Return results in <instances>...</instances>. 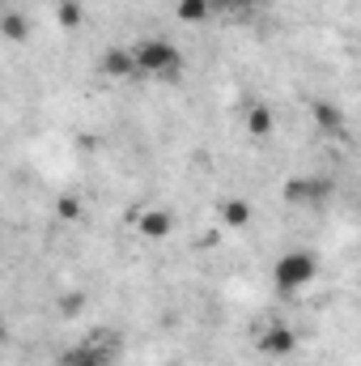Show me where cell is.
Masks as SVG:
<instances>
[{"mask_svg": "<svg viewBox=\"0 0 361 366\" xmlns=\"http://www.w3.org/2000/svg\"><path fill=\"white\" fill-rule=\"evenodd\" d=\"M315 277H319V260H315V252H302V247L285 252L272 264V285L280 294H302L306 285H315Z\"/></svg>", "mask_w": 361, "mask_h": 366, "instance_id": "1", "label": "cell"}, {"mask_svg": "<svg viewBox=\"0 0 361 366\" xmlns=\"http://www.w3.org/2000/svg\"><path fill=\"white\" fill-rule=\"evenodd\" d=\"M136 64H141V77H158V81H175L183 73V56L179 47H171L166 39H141L136 47Z\"/></svg>", "mask_w": 361, "mask_h": 366, "instance_id": "2", "label": "cell"}, {"mask_svg": "<svg viewBox=\"0 0 361 366\" xmlns=\"http://www.w3.org/2000/svg\"><path fill=\"white\" fill-rule=\"evenodd\" d=\"M327 196H332L327 175H293V179H285V200L293 209H319Z\"/></svg>", "mask_w": 361, "mask_h": 366, "instance_id": "3", "label": "cell"}, {"mask_svg": "<svg viewBox=\"0 0 361 366\" xmlns=\"http://www.w3.org/2000/svg\"><path fill=\"white\" fill-rule=\"evenodd\" d=\"M128 226H132L141 239H149V243H162V239H171V234H175V213H171V209H162V204L132 209V213H128Z\"/></svg>", "mask_w": 361, "mask_h": 366, "instance_id": "4", "label": "cell"}, {"mask_svg": "<svg viewBox=\"0 0 361 366\" xmlns=\"http://www.w3.org/2000/svg\"><path fill=\"white\" fill-rule=\"evenodd\" d=\"M111 362H115V341H111L106 332L86 337L81 345H73V350L60 358V366H111Z\"/></svg>", "mask_w": 361, "mask_h": 366, "instance_id": "5", "label": "cell"}, {"mask_svg": "<svg viewBox=\"0 0 361 366\" xmlns=\"http://www.w3.org/2000/svg\"><path fill=\"white\" fill-rule=\"evenodd\" d=\"M98 73L111 77V81H132V77H141L136 51H132V47H106L102 60H98Z\"/></svg>", "mask_w": 361, "mask_h": 366, "instance_id": "6", "label": "cell"}, {"mask_svg": "<svg viewBox=\"0 0 361 366\" xmlns=\"http://www.w3.org/2000/svg\"><path fill=\"white\" fill-rule=\"evenodd\" d=\"M260 354H268V358H293L298 354V332L289 324H268L260 332Z\"/></svg>", "mask_w": 361, "mask_h": 366, "instance_id": "7", "label": "cell"}, {"mask_svg": "<svg viewBox=\"0 0 361 366\" xmlns=\"http://www.w3.org/2000/svg\"><path fill=\"white\" fill-rule=\"evenodd\" d=\"M217 217H221V226H230V230H243V226H251L255 209H251V200H243V196H230V200H221V204H217Z\"/></svg>", "mask_w": 361, "mask_h": 366, "instance_id": "8", "label": "cell"}, {"mask_svg": "<svg viewBox=\"0 0 361 366\" xmlns=\"http://www.w3.org/2000/svg\"><path fill=\"white\" fill-rule=\"evenodd\" d=\"M306 111H310V119H315L323 132H332V137H340V132H345V115H340V107H336V102H323V98H315Z\"/></svg>", "mask_w": 361, "mask_h": 366, "instance_id": "9", "label": "cell"}, {"mask_svg": "<svg viewBox=\"0 0 361 366\" xmlns=\"http://www.w3.org/2000/svg\"><path fill=\"white\" fill-rule=\"evenodd\" d=\"M243 124H247V132L255 141H264V137H272V128H276V115H272V107H264V102H251L243 111Z\"/></svg>", "mask_w": 361, "mask_h": 366, "instance_id": "10", "label": "cell"}, {"mask_svg": "<svg viewBox=\"0 0 361 366\" xmlns=\"http://www.w3.org/2000/svg\"><path fill=\"white\" fill-rule=\"evenodd\" d=\"M175 17L187 26H200L213 17V0H175Z\"/></svg>", "mask_w": 361, "mask_h": 366, "instance_id": "11", "label": "cell"}, {"mask_svg": "<svg viewBox=\"0 0 361 366\" xmlns=\"http://www.w3.org/2000/svg\"><path fill=\"white\" fill-rule=\"evenodd\" d=\"M0 34H4L9 43H21V39L30 34V26H26V17H21L17 9H9V13L0 17Z\"/></svg>", "mask_w": 361, "mask_h": 366, "instance_id": "12", "label": "cell"}, {"mask_svg": "<svg viewBox=\"0 0 361 366\" xmlns=\"http://www.w3.org/2000/svg\"><path fill=\"white\" fill-rule=\"evenodd\" d=\"M56 21H60L64 30H77V26H81V4H77V0H60V4H56Z\"/></svg>", "mask_w": 361, "mask_h": 366, "instance_id": "13", "label": "cell"}, {"mask_svg": "<svg viewBox=\"0 0 361 366\" xmlns=\"http://www.w3.org/2000/svg\"><path fill=\"white\" fill-rule=\"evenodd\" d=\"M56 217H64V222H81V200H77V196H60V200H56Z\"/></svg>", "mask_w": 361, "mask_h": 366, "instance_id": "14", "label": "cell"}, {"mask_svg": "<svg viewBox=\"0 0 361 366\" xmlns=\"http://www.w3.org/2000/svg\"><path fill=\"white\" fill-rule=\"evenodd\" d=\"M56 307H60V315H68V320H73V315H81L86 298H81V294H60V302H56Z\"/></svg>", "mask_w": 361, "mask_h": 366, "instance_id": "15", "label": "cell"}, {"mask_svg": "<svg viewBox=\"0 0 361 366\" xmlns=\"http://www.w3.org/2000/svg\"><path fill=\"white\" fill-rule=\"evenodd\" d=\"M217 4H225V9H238V13H243V9H255V4H264V0H217Z\"/></svg>", "mask_w": 361, "mask_h": 366, "instance_id": "16", "label": "cell"}, {"mask_svg": "<svg viewBox=\"0 0 361 366\" xmlns=\"http://www.w3.org/2000/svg\"><path fill=\"white\" fill-rule=\"evenodd\" d=\"M357 213H361V204H357Z\"/></svg>", "mask_w": 361, "mask_h": 366, "instance_id": "17", "label": "cell"}, {"mask_svg": "<svg viewBox=\"0 0 361 366\" xmlns=\"http://www.w3.org/2000/svg\"><path fill=\"white\" fill-rule=\"evenodd\" d=\"M175 366H179V362H175Z\"/></svg>", "mask_w": 361, "mask_h": 366, "instance_id": "18", "label": "cell"}]
</instances>
